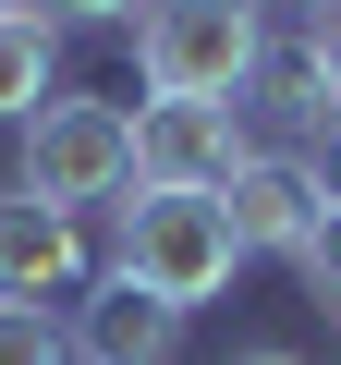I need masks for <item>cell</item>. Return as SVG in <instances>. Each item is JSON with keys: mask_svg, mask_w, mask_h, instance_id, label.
Here are the masks:
<instances>
[{"mask_svg": "<svg viewBox=\"0 0 341 365\" xmlns=\"http://www.w3.org/2000/svg\"><path fill=\"white\" fill-rule=\"evenodd\" d=\"M256 61H268V13H256V0H146V13H134V73H146V98L244 110Z\"/></svg>", "mask_w": 341, "mask_h": 365, "instance_id": "1", "label": "cell"}, {"mask_svg": "<svg viewBox=\"0 0 341 365\" xmlns=\"http://www.w3.org/2000/svg\"><path fill=\"white\" fill-rule=\"evenodd\" d=\"M244 244H232V207L220 195H122L110 207V280L158 292L170 317H195L208 292H232Z\"/></svg>", "mask_w": 341, "mask_h": 365, "instance_id": "2", "label": "cell"}, {"mask_svg": "<svg viewBox=\"0 0 341 365\" xmlns=\"http://www.w3.org/2000/svg\"><path fill=\"white\" fill-rule=\"evenodd\" d=\"M13 195H37V207H61V220L122 207V195H134V110L61 86V98L25 122V182H13Z\"/></svg>", "mask_w": 341, "mask_h": 365, "instance_id": "3", "label": "cell"}, {"mask_svg": "<svg viewBox=\"0 0 341 365\" xmlns=\"http://www.w3.org/2000/svg\"><path fill=\"white\" fill-rule=\"evenodd\" d=\"M256 158L244 110H183V98H134V195H220Z\"/></svg>", "mask_w": 341, "mask_h": 365, "instance_id": "4", "label": "cell"}, {"mask_svg": "<svg viewBox=\"0 0 341 365\" xmlns=\"http://www.w3.org/2000/svg\"><path fill=\"white\" fill-rule=\"evenodd\" d=\"M98 256H86V220L37 207V195H0V304H49V292H86Z\"/></svg>", "mask_w": 341, "mask_h": 365, "instance_id": "5", "label": "cell"}, {"mask_svg": "<svg viewBox=\"0 0 341 365\" xmlns=\"http://www.w3.org/2000/svg\"><path fill=\"white\" fill-rule=\"evenodd\" d=\"M61 341H73V365H170L183 353V317L158 292H134V280H86L73 317H61Z\"/></svg>", "mask_w": 341, "mask_h": 365, "instance_id": "6", "label": "cell"}, {"mask_svg": "<svg viewBox=\"0 0 341 365\" xmlns=\"http://www.w3.org/2000/svg\"><path fill=\"white\" fill-rule=\"evenodd\" d=\"M220 207H232V244H244V256H305V232H317V182H305L292 146H256V158L220 182Z\"/></svg>", "mask_w": 341, "mask_h": 365, "instance_id": "7", "label": "cell"}, {"mask_svg": "<svg viewBox=\"0 0 341 365\" xmlns=\"http://www.w3.org/2000/svg\"><path fill=\"white\" fill-rule=\"evenodd\" d=\"M244 110H256L268 134H292V158H305V146L341 122V110H329V73H317V49H305V37H268V61H256Z\"/></svg>", "mask_w": 341, "mask_h": 365, "instance_id": "8", "label": "cell"}, {"mask_svg": "<svg viewBox=\"0 0 341 365\" xmlns=\"http://www.w3.org/2000/svg\"><path fill=\"white\" fill-rule=\"evenodd\" d=\"M49 98H61V37H49V25L25 13V0H13V13H0V122L25 134Z\"/></svg>", "mask_w": 341, "mask_h": 365, "instance_id": "9", "label": "cell"}, {"mask_svg": "<svg viewBox=\"0 0 341 365\" xmlns=\"http://www.w3.org/2000/svg\"><path fill=\"white\" fill-rule=\"evenodd\" d=\"M0 365H73L61 317H49V304H0Z\"/></svg>", "mask_w": 341, "mask_h": 365, "instance_id": "10", "label": "cell"}, {"mask_svg": "<svg viewBox=\"0 0 341 365\" xmlns=\"http://www.w3.org/2000/svg\"><path fill=\"white\" fill-rule=\"evenodd\" d=\"M292 268H305V304H317V317H341V207H317V232H305V256H292Z\"/></svg>", "mask_w": 341, "mask_h": 365, "instance_id": "11", "label": "cell"}, {"mask_svg": "<svg viewBox=\"0 0 341 365\" xmlns=\"http://www.w3.org/2000/svg\"><path fill=\"white\" fill-rule=\"evenodd\" d=\"M25 13H37L49 37H73V25H134L146 0H25Z\"/></svg>", "mask_w": 341, "mask_h": 365, "instance_id": "12", "label": "cell"}, {"mask_svg": "<svg viewBox=\"0 0 341 365\" xmlns=\"http://www.w3.org/2000/svg\"><path fill=\"white\" fill-rule=\"evenodd\" d=\"M305 182H317V207H341V122H329V134L305 146Z\"/></svg>", "mask_w": 341, "mask_h": 365, "instance_id": "13", "label": "cell"}, {"mask_svg": "<svg viewBox=\"0 0 341 365\" xmlns=\"http://www.w3.org/2000/svg\"><path fill=\"white\" fill-rule=\"evenodd\" d=\"M305 49H317V73H329V110H341V13H329V25H305Z\"/></svg>", "mask_w": 341, "mask_h": 365, "instance_id": "14", "label": "cell"}, {"mask_svg": "<svg viewBox=\"0 0 341 365\" xmlns=\"http://www.w3.org/2000/svg\"><path fill=\"white\" fill-rule=\"evenodd\" d=\"M256 13H268V0H256ZM280 13H305V25H329V13H341V0H280Z\"/></svg>", "mask_w": 341, "mask_h": 365, "instance_id": "15", "label": "cell"}, {"mask_svg": "<svg viewBox=\"0 0 341 365\" xmlns=\"http://www.w3.org/2000/svg\"><path fill=\"white\" fill-rule=\"evenodd\" d=\"M232 365H305V353H232Z\"/></svg>", "mask_w": 341, "mask_h": 365, "instance_id": "16", "label": "cell"}, {"mask_svg": "<svg viewBox=\"0 0 341 365\" xmlns=\"http://www.w3.org/2000/svg\"><path fill=\"white\" fill-rule=\"evenodd\" d=\"M0 13H13V0H0Z\"/></svg>", "mask_w": 341, "mask_h": 365, "instance_id": "17", "label": "cell"}]
</instances>
